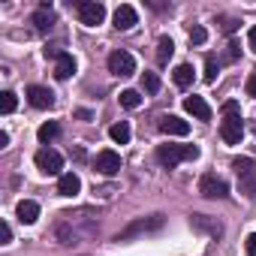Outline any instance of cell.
<instances>
[{"label": "cell", "instance_id": "31", "mask_svg": "<svg viewBox=\"0 0 256 256\" xmlns=\"http://www.w3.org/2000/svg\"><path fill=\"white\" fill-rule=\"evenodd\" d=\"M247 46H250V52H256V28L247 30Z\"/></svg>", "mask_w": 256, "mask_h": 256}, {"label": "cell", "instance_id": "1", "mask_svg": "<svg viewBox=\"0 0 256 256\" xmlns=\"http://www.w3.org/2000/svg\"><path fill=\"white\" fill-rule=\"evenodd\" d=\"M220 136L226 145H238L241 136H244V120H241V112H238V102H226L223 106V120H220Z\"/></svg>", "mask_w": 256, "mask_h": 256}, {"label": "cell", "instance_id": "14", "mask_svg": "<svg viewBox=\"0 0 256 256\" xmlns=\"http://www.w3.org/2000/svg\"><path fill=\"white\" fill-rule=\"evenodd\" d=\"M184 108H187L196 120H211V106H208L202 96H187V100H184Z\"/></svg>", "mask_w": 256, "mask_h": 256}, {"label": "cell", "instance_id": "29", "mask_svg": "<svg viewBox=\"0 0 256 256\" xmlns=\"http://www.w3.org/2000/svg\"><path fill=\"white\" fill-rule=\"evenodd\" d=\"M244 250H247V256H256V232H250V235H247Z\"/></svg>", "mask_w": 256, "mask_h": 256}, {"label": "cell", "instance_id": "33", "mask_svg": "<svg viewBox=\"0 0 256 256\" xmlns=\"http://www.w3.org/2000/svg\"><path fill=\"white\" fill-rule=\"evenodd\" d=\"M10 145V133L6 130H0V148H6Z\"/></svg>", "mask_w": 256, "mask_h": 256}, {"label": "cell", "instance_id": "13", "mask_svg": "<svg viewBox=\"0 0 256 256\" xmlns=\"http://www.w3.org/2000/svg\"><path fill=\"white\" fill-rule=\"evenodd\" d=\"M54 76H58L60 82H66L70 76H76V58H72L70 52H60V54L54 58Z\"/></svg>", "mask_w": 256, "mask_h": 256}, {"label": "cell", "instance_id": "18", "mask_svg": "<svg viewBox=\"0 0 256 256\" xmlns=\"http://www.w3.org/2000/svg\"><path fill=\"white\" fill-rule=\"evenodd\" d=\"M172 54H175V42H172L169 36H160V40H157V64L166 66V64L172 60Z\"/></svg>", "mask_w": 256, "mask_h": 256}, {"label": "cell", "instance_id": "4", "mask_svg": "<svg viewBox=\"0 0 256 256\" xmlns=\"http://www.w3.org/2000/svg\"><path fill=\"white\" fill-rule=\"evenodd\" d=\"M108 72H112V76H120V78L133 76V72H136V58H133L130 52H124V48L112 52V54H108Z\"/></svg>", "mask_w": 256, "mask_h": 256}, {"label": "cell", "instance_id": "6", "mask_svg": "<svg viewBox=\"0 0 256 256\" xmlns=\"http://www.w3.org/2000/svg\"><path fill=\"white\" fill-rule=\"evenodd\" d=\"M199 193L205 196V199H226L229 196V184L223 181V178H217V175H202V181H199Z\"/></svg>", "mask_w": 256, "mask_h": 256}, {"label": "cell", "instance_id": "3", "mask_svg": "<svg viewBox=\"0 0 256 256\" xmlns=\"http://www.w3.org/2000/svg\"><path fill=\"white\" fill-rule=\"evenodd\" d=\"M235 172H238V187L247 199H256V160L250 157H235L232 160Z\"/></svg>", "mask_w": 256, "mask_h": 256}, {"label": "cell", "instance_id": "17", "mask_svg": "<svg viewBox=\"0 0 256 256\" xmlns=\"http://www.w3.org/2000/svg\"><path fill=\"white\" fill-rule=\"evenodd\" d=\"M16 214H18V220H22V223H28V226H30V223H36V220H40V205H36V202H30V199H22V202H18V208H16Z\"/></svg>", "mask_w": 256, "mask_h": 256}, {"label": "cell", "instance_id": "20", "mask_svg": "<svg viewBox=\"0 0 256 256\" xmlns=\"http://www.w3.org/2000/svg\"><path fill=\"white\" fill-rule=\"evenodd\" d=\"M175 84H178V88H190V84H193V66H190V64L175 66Z\"/></svg>", "mask_w": 256, "mask_h": 256}, {"label": "cell", "instance_id": "24", "mask_svg": "<svg viewBox=\"0 0 256 256\" xmlns=\"http://www.w3.org/2000/svg\"><path fill=\"white\" fill-rule=\"evenodd\" d=\"M187 36H190V42H193V46H202V42L208 40V30H205V28H199V24H190V28H187Z\"/></svg>", "mask_w": 256, "mask_h": 256}, {"label": "cell", "instance_id": "27", "mask_svg": "<svg viewBox=\"0 0 256 256\" xmlns=\"http://www.w3.org/2000/svg\"><path fill=\"white\" fill-rule=\"evenodd\" d=\"M220 30L223 34H235L238 30V22L235 18H220Z\"/></svg>", "mask_w": 256, "mask_h": 256}, {"label": "cell", "instance_id": "22", "mask_svg": "<svg viewBox=\"0 0 256 256\" xmlns=\"http://www.w3.org/2000/svg\"><path fill=\"white\" fill-rule=\"evenodd\" d=\"M120 106L124 108H139L142 106V96H139V90H120Z\"/></svg>", "mask_w": 256, "mask_h": 256}, {"label": "cell", "instance_id": "26", "mask_svg": "<svg viewBox=\"0 0 256 256\" xmlns=\"http://www.w3.org/2000/svg\"><path fill=\"white\" fill-rule=\"evenodd\" d=\"M214 78H217V60H214V58H208V60H205V82L211 84Z\"/></svg>", "mask_w": 256, "mask_h": 256}, {"label": "cell", "instance_id": "9", "mask_svg": "<svg viewBox=\"0 0 256 256\" xmlns=\"http://www.w3.org/2000/svg\"><path fill=\"white\" fill-rule=\"evenodd\" d=\"M163 226V217L160 214H154V217H148V220H136V223H130L120 235H118V241H130L133 235H142V232H154V229H160Z\"/></svg>", "mask_w": 256, "mask_h": 256}, {"label": "cell", "instance_id": "5", "mask_svg": "<svg viewBox=\"0 0 256 256\" xmlns=\"http://www.w3.org/2000/svg\"><path fill=\"white\" fill-rule=\"evenodd\" d=\"M36 169H40L42 175H60L64 157H60L54 148H42V151H36Z\"/></svg>", "mask_w": 256, "mask_h": 256}, {"label": "cell", "instance_id": "11", "mask_svg": "<svg viewBox=\"0 0 256 256\" xmlns=\"http://www.w3.org/2000/svg\"><path fill=\"white\" fill-rule=\"evenodd\" d=\"M160 130L166 136H187L190 133V124L184 118H178V114H163L160 118Z\"/></svg>", "mask_w": 256, "mask_h": 256}, {"label": "cell", "instance_id": "21", "mask_svg": "<svg viewBox=\"0 0 256 256\" xmlns=\"http://www.w3.org/2000/svg\"><path fill=\"white\" fill-rule=\"evenodd\" d=\"M58 133H60V126H58L54 120H46V124L40 126V133H36V136H40V142H42V145H48Z\"/></svg>", "mask_w": 256, "mask_h": 256}, {"label": "cell", "instance_id": "16", "mask_svg": "<svg viewBox=\"0 0 256 256\" xmlns=\"http://www.w3.org/2000/svg\"><path fill=\"white\" fill-rule=\"evenodd\" d=\"M82 190V178L76 175V172H64L60 178H58V193L60 196H76Z\"/></svg>", "mask_w": 256, "mask_h": 256}, {"label": "cell", "instance_id": "30", "mask_svg": "<svg viewBox=\"0 0 256 256\" xmlns=\"http://www.w3.org/2000/svg\"><path fill=\"white\" fill-rule=\"evenodd\" d=\"M247 96H253V100H256V72L247 78Z\"/></svg>", "mask_w": 256, "mask_h": 256}, {"label": "cell", "instance_id": "7", "mask_svg": "<svg viewBox=\"0 0 256 256\" xmlns=\"http://www.w3.org/2000/svg\"><path fill=\"white\" fill-rule=\"evenodd\" d=\"M76 10H78L82 24H88V28H96V24H102V18H106V6L96 4V0H82Z\"/></svg>", "mask_w": 256, "mask_h": 256}, {"label": "cell", "instance_id": "25", "mask_svg": "<svg viewBox=\"0 0 256 256\" xmlns=\"http://www.w3.org/2000/svg\"><path fill=\"white\" fill-rule=\"evenodd\" d=\"M142 88H145L148 94H157V90H160V76H157V72H145V76H142Z\"/></svg>", "mask_w": 256, "mask_h": 256}, {"label": "cell", "instance_id": "12", "mask_svg": "<svg viewBox=\"0 0 256 256\" xmlns=\"http://www.w3.org/2000/svg\"><path fill=\"white\" fill-rule=\"evenodd\" d=\"M136 22H139V16H136V10H133L130 4H120V6L114 10V28H118V30H130Z\"/></svg>", "mask_w": 256, "mask_h": 256}, {"label": "cell", "instance_id": "23", "mask_svg": "<svg viewBox=\"0 0 256 256\" xmlns=\"http://www.w3.org/2000/svg\"><path fill=\"white\" fill-rule=\"evenodd\" d=\"M16 106H18V100H16L12 90H4V94H0V108H4V114H12Z\"/></svg>", "mask_w": 256, "mask_h": 256}, {"label": "cell", "instance_id": "28", "mask_svg": "<svg viewBox=\"0 0 256 256\" xmlns=\"http://www.w3.org/2000/svg\"><path fill=\"white\" fill-rule=\"evenodd\" d=\"M238 54H241V46L232 40V42L226 46V60H238Z\"/></svg>", "mask_w": 256, "mask_h": 256}, {"label": "cell", "instance_id": "10", "mask_svg": "<svg viewBox=\"0 0 256 256\" xmlns=\"http://www.w3.org/2000/svg\"><path fill=\"white\" fill-rule=\"evenodd\" d=\"M28 102L34 108H52L54 106V94L48 88H42V84H30L28 88Z\"/></svg>", "mask_w": 256, "mask_h": 256}, {"label": "cell", "instance_id": "15", "mask_svg": "<svg viewBox=\"0 0 256 256\" xmlns=\"http://www.w3.org/2000/svg\"><path fill=\"white\" fill-rule=\"evenodd\" d=\"M30 22L36 24V30H40V34L52 30V24H54V10H52V4H42V6L34 12V18H30Z\"/></svg>", "mask_w": 256, "mask_h": 256}, {"label": "cell", "instance_id": "32", "mask_svg": "<svg viewBox=\"0 0 256 256\" xmlns=\"http://www.w3.org/2000/svg\"><path fill=\"white\" fill-rule=\"evenodd\" d=\"M12 241V229H10V223H4V244H10Z\"/></svg>", "mask_w": 256, "mask_h": 256}, {"label": "cell", "instance_id": "19", "mask_svg": "<svg viewBox=\"0 0 256 256\" xmlns=\"http://www.w3.org/2000/svg\"><path fill=\"white\" fill-rule=\"evenodd\" d=\"M108 136H112V142H118V145H126L130 142V124L126 120H118V124H112V130H108Z\"/></svg>", "mask_w": 256, "mask_h": 256}, {"label": "cell", "instance_id": "2", "mask_svg": "<svg viewBox=\"0 0 256 256\" xmlns=\"http://www.w3.org/2000/svg\"><path fill=\"white\" fill-rule=\"evenodd\" d=\"M196 157H199L196 145H160L157 148V160L166 169H175L181 160H196Z\"/></svg>", "mask_w": 256, "mask_h": 256}, {"label": "cell", "instance_id": "8", "mask_svg": "<svg viewBox=\"0 0 256 256\" xmlns=\"http://www.w3.org/2000/svg\"><path fill=\"white\" fill-rule=\"evenodd\" d=\"M94 169L100 172V175H118L120 172V154L118 151H112V148H106V151H100L96 154V160H94Z\"/></svg>", "mask_w": 256, "mask_h": 256}]
</instances>
